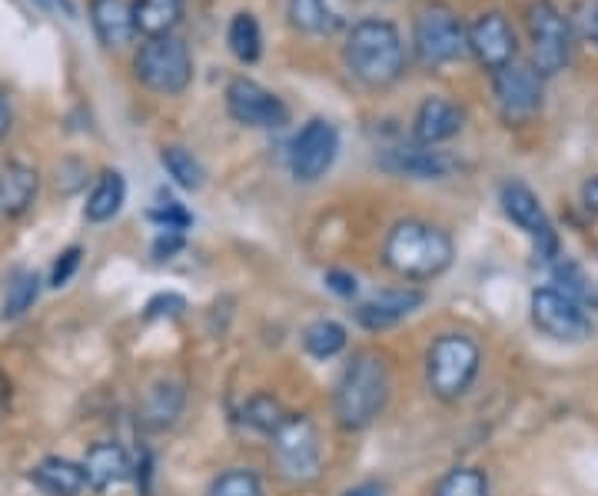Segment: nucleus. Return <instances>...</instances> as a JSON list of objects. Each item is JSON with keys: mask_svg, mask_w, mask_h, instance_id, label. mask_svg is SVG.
Listing matches in <instances>:
<instances>
[{"mask_svg": "<svg viewBox=\"0 0 598 496\" xmlns=\"http://www.w3.org/2000/svg\"><path fill=\"white\" fill-rule=\"evenodd\" d=\"M40 297V277L34 270H21L11 283H8V297H4V320H21L27 310H34Z\"/></svg>", "mask_w": 598, "mask_h": 496, "instance_id": "obj_31", "label": "nucleus"}, {"mask_svg": "<svg viewBox=\"0 0 598 496\" xmlns=\"http://www.w3.org/2000/svg\"><path fill=\"white\" fill-rule=\"evenodd\" d=\"M30 480L47 493V496H81L87 489V476H84V467L66 460V457H44Z\"/></svg>", "mask_w": 598, "mask_h": 496, "instance_id": "obj_22", "label": "nucleus"}, {"mask_svg": "<svg viewBox=\"0 0 598 496\" xmlns=\"http://www.w3.org/2000/svg\"><path fill=\"white\" fill-rule=\"evenodd\" d=\"M186 407V390L180 380H160L147 390L144 403H141V423L147 430H167L183 416Z\"/></svg>", "mask_w": 598, "mask_h": 496, "instance_id": "obj_21", "label": "nucleus"}, {"mask_svg": "<svg viewBox=\"0 0 598 496\" xmlns=\"http://www.w3.org/2000/svg\"><path fill=\"white\" fill-rule=\"evenodd\" d=\"M227 47L240 64H256L263 53V31L249 11H240L227 27Z\"/></svg>", "mask_w": 598, "mask_h": 496, "instance_id": "obj_26", "label": "nucleus"}, {"mask_svg": "<svg viewBox=\"0 0 598 496\" xmlns=\"http://www.w3.org/2000/svg\"><path fill=\"white\" fill-rule=\"evenodd\" d=\"M455 261L452 237L426 220H399L382 243V264L403 280H436Z\"/></svg>", "mask_w": 598, "mask_h": 496, "instance_id": "obj_1", "label": "nucleus"}, {"mask_svg": "<svg viewBox=\"0 0 598 496\" xmlns=\"http://www.w3.org/2000/svg\"><path fill=\"white\" fill-rule=\"evenodd\" d=\"M582 201H585V207H588L591 214H598V177H588V180L582 183Z\"/></svg>", "mask_w": 598, "mask_h": 496, "instance_id": "obj_40", "label": "nucleus"}, {"mask_svg": "<svg viewBox=\"0 0 598 496\" xmlns=\"http://www.w3.org/2000/svg\"><path fill=\"white\" fill-rule=\"evenodd\" d=\"M81 246H66V251L57 257V264H53V270H50V287L53 290H60V287H66L71 283V277L77 274V267H81Z\"/></svg>", "mask_w": 598, "mask_h": 496, "instance_id": "obj_33", "label": "nucleus"}, {"mask_svg": "<svg viewBox=\"0 0 598 496\" xmlns=\"http://www.w3.org/2000/svg\"><path fill=\"white\" fill-rule=\"evenodd\" d=\"M183 243H186V240H183L180 230H163V233L154 240V257H157V261H170L173 254L183 251Z\"/></svg>", "mask_w": 598, "mask_h": 496, "instance_id": "obj_36", "label": "nucleus"}, {"mask_svg": "<svg viewBox=\"0 0 598 496\" xmlns=\"http://www.w3.org/2000/svg\"><path fill=\"white\" fill-rule=\"evenodd\" d=\"M432 496H492V489H489V476L483 470L455 467L436 483Z\"/></svg>", "mask_w": 598, "mask_h": 496, "instance_id": "obj_30", "label": "nucleus"}, {"mask_svg": "<svg viewBox=\"0 0 598 496\" xmlns=\"http://www.w3.org/2000/svg\"><path fill=\"white\" fill-rule=\"evenodd\" d=\"M525 31H528V44H532L528 64L542 77L562 74L572 57V31H569V21L562 17V11L552 0H532L525 11Z\"/></svg>", "mask_w": 598, "mask_h": 496, "instance_id": "obj_8", "label": "nucleus"}, {"mask_svg": "<svg viewBox=\"0 0 598 496\" xmlns=\"http://www.w3.org/2000/svg\"><path fill=\"white\" fill-rule=\"evenodd\" d=\"M413 50L423 68H446L469 53V27L442 4H429L413 21Z\"/></svg>", "mask_w": 598, "mask_h": 496, "instance_id": "obj_6", "label": "nucleus"}, {"mask_svg": "<svg viewBox=\"0 0 598 496\" xmlns=\"http://www.w3.org/2000/svg\"><path fill=\"white\" fill-rule=\"evenodd\" d=\"M90 24L97 40L107 50H123L137 37V24H133V4L130 0H90Z\"/></svg>", "mask_w": 598, "mask_h": 496, "instance_id": "obj_19", "label": "nucleus"}, {"mask_svg": "<svg viewBox=\"0 0 598 496\" xmlns=\"http://www.w3.org/2000/svg\"><path fill=\"white\" fill-rule=\"evenodd\" d=\"M227 113L243 123V128H253V131H277L290 120V110L286 104L273 94L266 90L263 84H256L253 77H233L227 84Z\"/></svg>", "mask_w": 598, "mask_h": 496, "instance_id": "obj_10", "label": "nucleus"}, {"mask_svg": "<svg viewBox=\"0 0 598 496\" xmlns=\"http://www.w3.org/2000/svg\"><path fill=\"white\" fill-rule=\"evenodd\" d=\"M81 467H84L87 486L97 489V493H103L110 486H120L123 480L133 476V463H130V457L120 444H94Z\"/></svg>", "mask_w": 598, "mask_h": 496, "instance_id": "obj_20", "label": "nucleus"}, {"mask_svg": "<svg viewBox=\"0 0 598 496\" xmlns=\"http://www.w3.org/2000/svg\"><path fill=\"white\" fill-rule=\"evenodd\" d=\"M11 120H14V113H11V100H8V94L0 90V141H4L8 134H11Z\"/></svg>", "mask_w": 598, "mask_h": 496, "instance_id": "obj_41", "label": "nucleus"}, {"mask_svg": "<svg viewBox=\"0 0 598 496\" xmlns=\"http://www.w3.org/2000/svg\"><path fill=\"white\" fill-rule=\"evenodd\" d=\"M40 191V173L24 164V160H11L0 167V220H17L24 217Z\"/></svg>", "mask_w": 598, "mask_h": 496, "instance_id": "obj_18", "label": "nucleus"}, {"mask_svg": "<svg viewBox=\"0 0 598 496\" xmlns=\"http://www.w3.org/2000/svg\"><path fill=\"white\" fill-rule=\"evenodd\" d=\"M532 324H536L546 337L552 340H585L591 324L585 317V310L575 297H569L559 287H539L532 290Z\"/></svg>", "mask_w": 598, "mask_h": 496, "instance_id": "obj_11", "label": "nucleus"}, {"mask_svg": "<svg viewBox=\"0 0 598 496\" xmlns=\"http://www.w3.org/2000/svg\"><path fill=\"white\" fill-rule=\"evenodd\" d=\"M423 303H426V293L416 287H389L356 306V324L366 330H389L395 324H403L406 317H413Z\"/></svg>", "mask_w": 598, "mask_h": 496, "instance_id": "obj_15", "label": "nucleus"}, {"mask_svg": "<svg viewBox=\"0 0 598 496\" xmlns=\"http://www.w3.org/2000/svg\"><path fill=\"white\" fill-rule=\"evenodd\" d=\"M286 416H290V413H286V410L280 407V400L270 397V394H256V397H249L246 407H243V423H246L249 430H256V433H266V437H273V433L283 426Z\"/></svg>", "mask_w": 598, "mask_h": 496, "instance_id": "obj_29", "label": "nucleus"}, {"mask_svg": "<svg viewBox=\"0 0 598 496\" xmlns=\"http://www.w3.org/2000/svg\"><path fill=\"white\" fill-rule=\"evenodd\" d=\"M133 77L160 97H180L193 84V53L183 37H147L133 53Z\"/></svg>", "mask_w": 598, "mask_h": 496, "instance_id": "obj_5", "label": "nucleus"}, {"mask_svg": "<svg viewBox=\"0 0 598 496\" xmlns=\"http://www.w3.org/2000/svg\"><path fill=\"white\" fill-rule=\"evenodd\" d=\"M542 74L525 64V60H515V64L502 68L492 74V94H496V104L502 110L505 120L518 123V120H528L542 107Z\"/></svg>", "mask_w": 598, "mask_h": 496, "instance_id": "obj_13", "label": "nucleus"}, {"mask_svg": "<svg viewBox=\"0 0 598 496\" xmlns=\"http://www.w3.org/2000/svg\"><path fill=\"white\" fill-rule=\"evenodd\" d=\"M343 496H382V483H359V486L346 489Z\"/></svg>", "mask_w": 598, "mask_h": 496, "instance_id": "obj_42", "label": "nucleus"}, {"mask_svg": "<svg viewBox=\"0 0 598 496\" xmlns=\"http://www.w3.org/2000/svg\"><path fill=\"white\" fill-rule=\"evenodd\" d=\"M499 204H502L505 217H509L518 230H525L532 240H536L539 257H542V261H552L556 251H559V237H556V230H552V223H549V214H546L542 201L536 197V191L525 187L522 180H505V183H502V191H499Z\"/></svg>", "mask_w": 598, "mask_h": 496, "instance_id": "obj_12", "label": "nucleus"}, {"mask_svg": "<svg viewBox=\"0 0 598 496\" xmlns=\"http://www.w3.org/2000/svg\"><path fill=\"white\" fill-rule=\"evenodd\" d=\"M126 204V180L120 170H103L100 180L94 183V191L84 204V217L90 223H107L113 220Z\"/></svg>", "mask_w": 598, "mask_h": 496, "instance_id": "obj_24", "label": "nucleus"}, {"mask_svg": "<svg viewBox=\"0 0 598 496\" xmlns=\"http://www.w3.org/2000/svg\"><path fill=\"white\" fill-rule=\"evenodd\" d=\"M183 21V0H133V24L137 34L147 37H167Z\"/></svg>", "mask_w": 598, "mask_h": 496, "instance_id": "obj_23", "label": "nucleus"}, {"mask_svg": "<svg viewBox=\"0 0 598 496\" xmlns=\"http://www.w3.org/2000/svg\"><path fill=\"white\" fill-rule=\"evenodd\" d=\"M337 154H340L337 123H329L326 117H313L303 123L290 144V170L300 183H316L337 164Z\"/></svg>", "mask_w": 598, "mask_h": 496, "instance_id": "obj_9", "label": "nucleus"}, {"mask_svg": "<svg viewBox=\"0 0 598 496\" xmlns=\"http://www.w3.org/2000/svg\"><path fill=\"white\" fill-rule=\"evenodd\" d=\"M186 310V300L180 293H157L150 303H147V317H180Z\"/></svg>", "mask_w": 598, "mask_h": 496, "instance_id": "obj_35", "label": "nucleus"}, {"mask_svg": "<svg viewBox=\"0 0 598 496\" xmlns=\"http://www.w3.org/2000/svg\"><path fill=\"white\" fill-rule=\"evenodd\" d=\"M326 287L337 293V297H356V290H359V280L353 277V274H346V270H329L326 274Z\"/></svg>", "mask_w": 598, "mask_h": 496, "instance_id": "obj_37", "label": "nucleus"}, {"mask_svg": "<svg viewBox=\"0 0 598 496\" xmlns=\"http://www.w3.org/2000/svg\"><path fill=\"white\" fill-rule=\"evenodd\" d=\"M286 17L300 34H309V37H322L340 27V17L329 8V0H290Z\"/></svg>", "mask_w": 598, "mask_h": 496, "instance_id": "obj_25", "label": "nucleus"}, {"mask_svg": "<svg viewBox=\"0 0 598 496\" xmlns=\"http://www.w3.org/2000/svg\"><path fill=\"white\" fill-rule=\"evenodd\" d=\"M207 496H266V493L253 470H227L210 483Z\"/></svg>", "mask_w": 598, "mask_h": 496, "instance_id": "obj_32", "label": "nucleus"}, {"mask_svg": "<svg viewBox=\"0 0 598 496\" xmlns=\"http://www.w3.org/2000/svg\"><path fill=\"white\" fill-rule=\"evenodd\" d=\"M392 377H389V363L376 350H359L337 384V420L346 430H366L389 403Z\"/></svg>", "mask_w": 598, "mask_h": 496, "instance_id": "obj_3", "label": "nucleus"}, {"mask_svg": "<svg viewBox=\"0 0 598 496\" xmlns=\"http://www.w3.org/2000/svg\"><path fill=\"white\" fill-rule=\"evenodd\" d=\"M343 60L346 71L373 90L392 87L406 71V44L395 24L366 17L353 24L346 44H343Z\"/></svg>", "mask_w": 598, "mask_h": 496, "instance_id": "obj_2", "label": "nucleus"}, {"mask_svg": "<svg viewBox=\"0 0 598 496\" xmlns=\"http://www.w3.org/2000/svg\"><path fill=\"white\" fill-rule=\"evenodd\" d=\"M273 463L290 483H313L322 470V444L319 430L306 413H290L283 426L270 437Z\"/></svg>", "mask_w": 598, "mask_h": 496, "instance_id": "obj_7", "label": "nucleus"}, {"mask_svg": "<svg viewBox=\"0 0 598 496\" xmlns=\"http://www.w3.org/2000/svg\"><path fill=\"white\" fill-rule=\"evenodd\" d=\"M483 366V350L469 334H442L432 340L426 353V384L429 390L452 403L465 397V390L473 387Z\"/></svg>", "mask_w": 598, "mask_h": 496, "instance_id": "obj_4", "label": "nucleus"}, {"mask_svg": "<svg viewBox=\"0 0 598 496\" xmlns=\"http://www.w3.org/2000/svg\"><path fill=\"white\" fill-rule=\"evenodd\" d=\"M469 53L492 74L515 64L518 40L502 11H486L469 24Z\"/></svg>", "mask_w": 598, "mask_h": 496, "instance_id": "obj_14", "label": "nucleus"}, {"mask_svg": "<svg viewBox=\"0 0 598 496\" xmlns=\"http://www.w3.org/2000/svg\"><path fill=\"white\" fill-rule=\"evenodd\" d=\"M346 343H350L346 327L337 324V320H316V324H309L306 334H303V347H306V353L316 356V360H329V356L343 353Z\"/></svg>", "mask_w": 598, "mask_h": 496, "instance_id": "obj_28", "label": "nucleus"}, {"mask_svg": "<svg viewBox=\"0 0 598 496\" xmlns=\"http://www.w3.org/2000/svg\"><path fill=\"white\" fill-rule=\"evenodd\" d=\"M34 4L47 14H57L63 21H77V8H74V0H34Z\"/></svg>", "mask_w": 598, "mask_h": 496, "instance_id": "obj_39", "label": "nucleus"}, {"mask_svg": "<svg viewBox=\"0 0 598 496\" xmlns=\"http://www.w3.org/2000/svg\"><path fill=\"white\" fill-rule=\"evenodd\" d=\"M150 220H157L160 223V230H186L190 227V214L180 207V204H173V201H167L163 207H157V210H150Z\"/></svg>", "mask_w": 598, "mask_h": 496, "instance_id": "obj_34", "label": "nucleus"}, {"mask_svg": "<svg viewBox=\"0 0 598 496\" xmlns=\"http://www.w3.org/2000/svg\"><path fill=\"white\" fill-rule=\"evenodd\" d=\"M160 164H163V170H167V177L176 183V187H183V191H199L207 183V170H204V164H199L186 147H163L160 150Z\"/></svg>", "mask_w": 598, "mask_h": 496, "instance_id": "obj_27", "label": "nucleus"}, {"mask_svg": "<svg viewBox=\"0 0 598 496\" xmlns=\"http://www.w3.org/2000/svg\"><path fill=\"white\" fill-rule=\"evenodd\" d=\"M379 167L392 177H413V180H442L455 170V157L436 147L406 144V147H389L379 154Z\"/></svg>", "mask_w": 598, "mask_h": 496, "instance_id": "obj_16", "label": "nucleus"}, {"mask_svg": "<svg viewBox=\"0 0 598 496\" xmlns=\"http://www.w3.org/2000/svg\"><path fill=\"white\" fill-rule=\"evenodd\" d=\"M578 24H582V34L598 47V0H588L578 14Z\"/></svg>", "mask_w": 598, "mask_h": 496, "instance_id": "obj_38", "label": "nucleus"}, {"mask_svg": "<svg viewBox=\"0 0 598 496\" xmlns=\"http://www.w3.org/2000/svg\"><path fill=\"white\" fill-rule=\"evenodd\" d=\"M8 403H11V384H8V377H4V374H0V416H4Z\"/></svg>", "mask_w": 598, "mask_h": 496, "instance_id": "obj_43", "label": "nucleus"}, {"mask_svg": "<svg viewBox=\"0 0 598 496\" xmlns=\"http://www.w3.org/2000/svg\"><path fill=\"white\" fill-rule=\"evenodd\" d=\"M465 123V113L455 100L449 97H426L413 117V137L423 147H436L452 141Z\"/></svg>", "mask_w": 598, "mask_h": 496, "instance_id": "obj_17", "label": "nucleus"}]
</instances>
